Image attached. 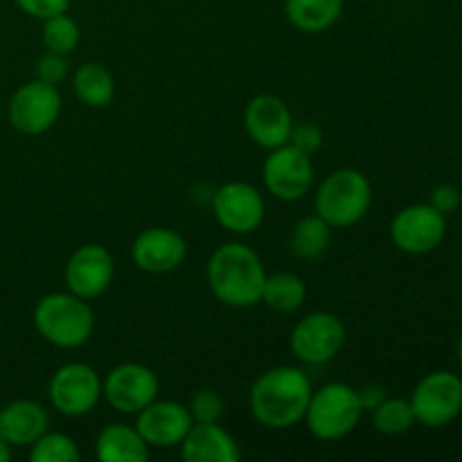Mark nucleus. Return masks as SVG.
<instances>
[{"label": "nucleus", "instance_id": "nucleus-22", "mask_svg": "<svg viewBox=\"0 0 462 462\" xmlns=\"http://www.w3.org/2000/svg\"><path fill=\"white\" fill-rule=\"evenodd\" d=\"M72 90L86 106L106 108L116 97V79L106 66L88 61L72 72Z\"/></svg>", "mask_w": 462, "mask_h": 462}, {"label": "nucleus", "instance_id": "nucleus-14", "mask_svg": "<svg viewBox=\"0 0 462 462\" xmlns=\"http://www.w3.org/2000/svg\"><path fill=\"white\" fill-rule=\"evenodd\" d=\"M68 291L84 300H95L111 289L116 278L113 257L102 244H84L68 257L66 271Z\"/></svg>", "mask_w": 462, "mask_h": 462}, {"label": "nucleus", "instance_id": "nucleus-21", "mask_svg": "<svg viewBox=\"0 0 462 462\" xmlns=\"http://www.w3.org/2000/svg\"><path fill=\"white\" fill-rule=\"evenodd\" d=\"M346 0H284V14L305 34L328 32L341 18Z\"/></svg>", "mask_w": 462, "mask_h": 462}, {"label": "nucleus", "instance_id": "nucleus-6", "mask_svg": "<svg viewBox=\"0 0 462 462\" xmlns=\"http://www.w3.org/2000/svg\"><path fill=\"white\" fill-rule=\"evenodd\" d=\"M418 424L442 429L462 413V379L451 370H433L418 382L411 395Z\"/></svg>", "mask_w": 462, "mask_h": 462}, {"label": "nucleus", "instance_id": "nucleus-7", "mask_svg": "<svg viewBox=\"0 0 462 462\" xmlns=\"http://www.w3.org/2000/svg\"><path fill=\"white\" fill-rule=\"evenodd\" d=\"M61 106L59 86L32 79L14 90L7 104V120L18 134L41 135L57 125Z\"/></svg>", "mask_w": 462, "mask_h": 462}, {"label": "nucleus", "instance_id": "nucleus-12", "mask_svg": "<svg viewBox=\"0 0 462 462\" xmlns=\"http://www.w3.org/2000/svg\"><path fill=\"white\" fill-rule=\"evenodd\" d=\"M447 237V217L431 203H413L393 217L391 239L406 255H427Z\"/></svg>", "mask_w": 462, "mask_h": 462}, {"label": "nucleus", "instance_id": "nucleus-29", "mask_svg": "<svg viewBox=\"0 0 462 462\" xmlns=\"http://www.w3.org/2000/svg\"><path fill=\"white\" fill-rule=\"evenodd\" d=\"M70 75V61H68V54L50 52L45 50L43 54L36 61V79L45 81V84L59 86L68 79Z\"/></svg>", "mask_w": 462, "mask_h": 462}, {"label": "nucleus", "instance_id": "nucleus-10", "mask_svg": "<svg viewBox=\"0 0 462 462\" xmlns=\"http://www.w3.org/2000/svg\"><path fill=\"white\" fill-rule=\"evenodd\" d=\"M262 180H264L266 192L278 201H300L314 188L311 156L289 143L271 149L262 167Z\"/></svg>", "mask_w": 462, "mask_h": 462}, {"label": "nucleus", "instance_id": "nucleus-33", "mask_svg": "<svg viewBox=\"0 0 462 462\" xmlns=\"http://www.w3.org/2000/svg\"><path fill=\"white\" fill-rule=\"evenodd\" d=\"M356 393H359V400H361V406H364V411H370V413H373V411L388 397L386 388L379 386V383H365L364 388H356Z\"/></svg>", "mask_w": 462, "mask_h": 462}, {"label": "nucleus", "instance_id": "nucleus-32", "mask_svg": "<svg viewBox=\"0 0 462 462\" xmlns=\"http://www.w3.org/2000/svg\"><path fill=\"white\" fill-rule=\"evenodd\" d=\"M429 203H431L433 208H436L438 212H442V215H451V212H456L460 208L462 203V197H460V189L456 188V185L451 183H442V185H436V188L431 189V197H429Z\"/></svg>", "mask_w": 462, "mask_h": 462}, {"label": "nucleus", "instance_id": "nucleus-25", "mask_svg": "<svg viewBox=\"0 0 462 462\" xmlns=\"http://www.w3.org/2000/svg\"><path fill=\"white\" fill-rule=\"evenodd\" d=\"M373 424L383 436H402L409 433L418 424L413 406L402 397H386L377 409L373 411Z\"/></svg>", "mask_w": 462, "mask_h": 462}, {"label": "nucleus", "instance_id": "nucleus-27", "mask_svg": "<svg viewBox=\"0 0 462 462\" xmlns=\"http://www.w3.org/2000/svg\"><path fill=\"white\" fill-rule=\"evenodd\" d=\"M79 458L77 442L66 433L50 431V429L30 447L32 462H77Z\"/></svg>", "mask_w": 462, "mask_h": 462}, {"label": "nucleus", "instance_id": "nucleus-9", "mask_svg": "<svg viewBox=\"0 0 462 462\" xmlns=\"http://www.w3.org/2000/svg\"><path fill=\"white\" fill-rule=\"evenodd\" d=\"M346 343V325L332 311H311L302 316L291 329L289 346L293 356L307 365H323L332 361Z\"/></svg>", "mask_w": 462, "mask_h": 462}, {"label": "nucleus", "instance_id": "nucleus-4", "mask_svg": "<svg viewBox=\"0 0 462 462\" xmlns=\"http://www.w3.org/2000/svg\"><path fill=\"white\" fill-rule=\"evenodd\" d=\"M373 206V185L368 176L352 167L332 171L316 188L314 210L332 228L359 224Z\"/></svg>", "mask_w": 462, "mask_h": 462}, {"label": "nucleus", "instance_id": "nucleus-15", "mask_svg": "<svg viewBox=\"0 0 462 462\" xmlns=\"http://www.w3.org/2000/svg\"><path fill=\"white\" fill-rule=\"evenodd\" d=\"M244 129L248 138L262 149H275L289 143L293 129V116L287 102L278 95H255L244 108Z\"/></svg>", "mask_w": 462, "mask_h": 462}, {"label": "nucleus", "instance_id": "nucleus-23", "mask_svg": "<svg viewBox=\"0 0 462 462\" xmlns=\"http://www.w3.org/2000/svg\"><path fill=\"white\" fill-rule=\"evenodd\" d=\"M307 287L300 275L278 271L266 275L264 289H262V302L278 314H293L305 305Z\"/></svg>", "mask_w": 462, "mask_h": 462}, {"label": "nucleus", "instance_id": "nucleus-26", "mask_svg": "<svg viewBox=\"0 0 462 462\" xmlns=\"http://www.w3.org/2000/svg\"><path fill=\"white\" fill-rule=\"evenodd\" d=\"M41 39H43L45 50L59 54H70L81 41V30L68 12L57 14L43 21V30H41Z\"/></svg>", "mask_w": 462, "mask_h": 462}, {"label": "nucleus", "instance_id": "nucleus-11", "mask_svg": "<svg viewBox=\"0 0 462 462\" xmlns=\"http://www.w3.org/2000/svg\"><path fill=\"white\" fill-rule=\"evenodd\" d=\"M161 382L149 365L125 361L116 365L102 382V397L122 415H138L144 406L158 400Z\"/></svg>", "mask_w": 462, "mask_h": 462}, {"label": "nucleus", "instance_id": "nucleus-2", "mask_svg": "<svg viewBox=\"0 0 462 462\" xmlns=\"http://www.w3.org/2000/svg\"><path fill=\"white\" fill-rule=\"evenodd\" d=\"M206 278L212 296L221 305L246 310L262 302L266 269L251 246L242 242H226L212 251Z\"/></svg>", "mask_w": 462, "mask_h": 462}, {"label": "nucleus", "instance_id": "nucleus-30", "mask_svg": "<svg viewBox=\"0 0 462 462\" xmlns=\"http://www.w3.org/2000/svg\"><path fill=\"white\" fill-rule=\"evenodd\" d=\"M289 144L305 153H316L323 147V131L311 122H302V125H293L291 135H289Z\"/></svg>", "mask_w": 462, "mask_h": 462}, {"label": "nucleus", "instance_id": "nucleus-19", "mask_svg": "<svg viewBox=\"0 0 462 462\" xmlns=\"http://www.w3.org/2000/svg\"><path fill=\"white\" fill-rule=\"evenodd\" d=\"M50 427V415L39 402L14 400L0 409V438L16 447H32Z\"/></svg>", "mask_w": 462, "mask_h": 462}, {"label": "nucleus", "instance_id": "nucleus-28", "mask_svg": "<svg viewBox=\"0 0 462 462\" xmlns=\"http://www.w3.org/2000/svg\"><path fill=\"white\" fill-rule=\"evenodd\" d=\"M224 409L226 404L221 395L217 391H210V388H201V391L194 393L188 404V411L194 422H219Z\"/></svg>", "mask_w": 462, "mask_h": 462}, {"label": "nucleus", "instance_id": "nucleus-35", "mask_svg": "<svg viewBox=\"0 0 462 462\" xmlns=\"http://www.w3.org/2000/svg\"><path fill=\"white\" fill-rule=\"evenodd\" d=\"M458 361H460V368H462V337H460V341H458Z\"/></svg>", "mask_w": 462, "mask_h": 462}, {"label": "nucleus", "instance_id": "nucleus-1", "mask_svg": "<svg viewBox=\"0 0 462 462\" xmlns=\"http://www.w3.org/2000/svg\"><path fill=\"white\" fill-rule=\"evenodd\" d=\"M314 393L311 379L293 365H278L253 382L248 391L251 413L266 429H291L305 420L310 397Z\"/></svg>", "mask_w": 462, "mask_h": 462}, {"label": "nucleus", "instance_id": "nucleus-16", "mask_svg": "<svg viewBox=\"0 0 462 462\" xmlns=\"http://www.w3.org/2000/svg\"><path fill=\"white\" fill-rule=\"evenodd\" d=\"M194 424L188 406L170 400H153L135 415V429L149 449H171L183 442L189 427Z\"/></svg>", "mask_w": 462, "mask_h": 462}, {"label": "nucleus", "instance_id": "nucleus-31", "mask_svg": "<svg viewBox=\"0 0 462 462\" xmlns=\"http://www.w3.org/2000/svg\"><path fill=\"white\" fill-rule=\"evenodd\" d=\"M14 3L18 5L23 14L39 18V21L68 12V7H70V0H14Z\"/></svg>", "mask_w": 462, "mask_h": 462}, {"label": "nucleus", "instance_id": "nucleus-17", "mask_svg": "<svg viewBox=\"0 0 462 462\" xmlns=\"http://www.w3.org/2000/svg\"><path fill=\"white\" fill-rule=\"evenodd\" d=\"M188 257V244L171 228H147L131 244V260L152 275L171 273Z\"/></svg>", "mask_w": 462, "mask_h": 462}, {"label": "nucleus", "instance_id": "nucleus-34", "mask_svg": "<svg viewBox=\"0 0 462 462\" xmlns=\"http://www.w3.org/2000/svg\"><path fill=\"white\" fill-rule=\"evenodd\" d=\"M14 456V447L5 438H0V462H9Z\"/></svg>", "mask_w": 462, "mask_h": 462}, {"label": "nucleus", "instance_id": "nucleus-3", "mask_svg": "<svg viewBox=\"0 0 462 462\" xmlns=\"http://www.w3.org/2000/svg\"><path fill=\"white\" fill-rule=\"evenodd\" d=\"M32 320L41 338L59 350L81 347L95 329V314L88 300L70 291H54L41 298Z\"/></svg>", "mask_w": 462, "mask_h": 462}, {"label": "nucleus", "instance_id": "nucleus-20", "mask_svg": "<svg viewBox=\"0 0 462 462\" xmlns=\"http://www.w3.org/2000/svg\"><path fill=\"white\" fill-rule=\"evenodd\" d=\"M95 458L99 462H147L149 445L129 424L113 422L95 438Z\"/></svg>", "mask_w": 462, "mask_h": 462}, {"label": "nucleus", "instance_id": "nucleus-5", "mask_svg": "<svg viewBox=\"0 0 462 462\" xmlns=\"http://www.w3.org/2000/svg\"><path fill=\"white\" fill-rule=\"evenodd\" d=\"M359 393L350 383L332 382L311 393L310 406L302 422L307 424L310 433L323 442L343 440L350 436L361 422L364 415Z\"/></svg>", "mask_w": 462, "mask_h": 462}, {"label": "nucleus", "instance_id": "nucleus-18", "mask_svg": "<svg viewBox=\"0 0 462 462\" xmlns=\"http://www.w3.org/2000/svg\"><path fill=\"white\" fill-rule=\"evenodd\" d=\"M179 447L185 462H239L242 458L237 440L219 422H194Z\"/></svg>", "mask_w": 462, "mask_h": 462}, {"label": "nucleus", "instance_id": "nucleus-24", "mask_svg": "<svg viewBox=\"0 0 462 462\" xmlns=\"http://www.w3.org/2000/svg\"><path fill=\"white\" fill-rule=\"evenodd\" d=\"M332 244V226L325 224L319 215L302 217L296 221L289 237V246L298 260H320Z\"/></svg>", "mask_w": 462, "mask_h": 462}, {"label": "nucleus", "instance_id": "nucleus-13", "mask_svg": "<svg viewBox=\"0 0 462 462\" xmlns=\"http://www.w3.org/2000/svg\"><path fill=\"white\" fill-rule=\"evenodd\" d=\"M212 215L228 233L251 235L264 224L266 203L255 185L230 180L212 194Z\"/></svg>", "mask_w": 462, "mask_h": 462}, {"label": "nucleus", "instance_id": "nucleus-8", "mask_svg": "<svg viewBox=\"0 0 462 462\" xmlns=\"http://www.w3.org/2000/svg\"><path fill=\"white\" fill-rule=\"evenodd\" d=\"M48 397L57 413L66 418H84L102 400V379L93 365L70 361L52 374Z\"/></svg>", "mask_w": 462, "mask_h": 462}]
</instances>
